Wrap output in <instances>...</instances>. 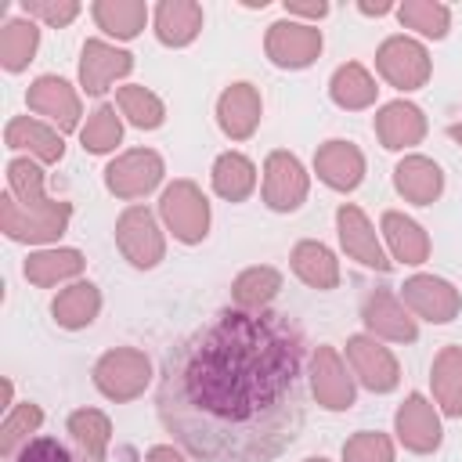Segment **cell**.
<instances>
[{"mask_svg": "<svg viewBox=\"0 0 462 462\" xmlns=\"http://www.w3.org/2000/svg\"><path fill=\"white\" fill-rule=\"evenodd\" d=\"M383 235H386V242H390V253H393V260H401V263H422L426 256H430V238H426V231L415 224V220H408L404 213H383Z\"/></svg>", "mask_w": 462, "mask_h": 462, "instance_id": "27", "label": "cell"}, {"mask_svg": "<svg viewBox=\"0 0 462 462\" xmlns=\"http://www.w3.org/2000/svg\"><path fill=\"white\" fill-rule=\"evenodd\" d=\"M144 462H184V458H180V451H173L170 444H159V448H152V451L144 455Z\"/></svg>", "mask_w": 462, "mask_h": 462, "instance_id": "44", "label": "cell"}, {"mask_svg": "<svg viewBox=\"0 0 462 462\" xmlns=\"http://www.w3.org/2000/svg\"><path fill=\"white\" fill-rule=\"evenodd\" d=\"M159 209H162L166 227L173 231V238H180L184 245H195V242L206 238V231H209V202H206V195L199 191V184H191V180H173V184L162 191Z\"/></svg>", "mask_w": 462, "mask_h": 462, "instance_id": "3", "label": "cell"}, {"mask_svg": "<svg viewBox=\"0 0 462 462\" xmlns=\"http://www.w3.org/2000/svg\"><path fill=\"white\" fill-rule=\"evenodd\" d=\"M97 310H101V292L90 282H76V285L61 289L51 303V314L61 328H83L97 318Z\"/></svg>", "mask_w": 462, "mask_h": 462, "instance_id": "25", "label": "cell"}, {"mask_svg": "<svg viewBox=\"0 0 462 462\" xmlns=\"http://www.w3.org/2000/svg\"><path fill=\"white\" fill-rule=\"evenodd\" d=\"M40 47V29L32 18H11L0 29V65L7 72H22Z\"/></svg>", "mask_w": 462, "mask_h": 462, "instance_id": "28", "label": "cell"}, {"mask_svg": "<svg viewBox=\"0 0 462 462\" xmlns=\"http://www.w3.org/2000/svg\"><path fill=\"white\" fill-rule=\"evenodd\" d=\"M83 263L87 260L79 249H43L25 260V278L32 285H58L65 278H76L83 271Z\"/></svg>", "mask_w": 462, "mask_h": 462, "instance_id": "33", "label": "cell"}, {"mask_svg": "<svg viewBox=\"0 0 462 462\" xmlns=\"http://www.w3.org/2000/svg\"><path fill=\"white\" fill-rule=\"evenodd\" d=\"M4 141H7V148H25V152H32L40 162H58L61 152H65L61 134L51 130V126H43V123H36V119H29V116L11 119L7 130H4Z\"/></svg>", "mask_w": 462, "mask_h": 462, "instance_id": "23", "label": "cell"}, {"mask_svg": "<svg viewBox=\"0 0 462 462\" xmlns=\"http://www.w3.org/2000/svg\"><path fill=\"white\" fill-rule=\"evenodd\" d=\"M365 325L372 336H383V339H393V343H415L419 328H415V318L404 310V303L386 292V289H375L368 300H365V310H361Z\"/></svg>", "mask_w": 462, "mask_h": 462, "instance_id": "16", "label": "cell"}, {"mask_svg": "<svg viewBox=\"0 0 462 462\" xmlns=\"http://www.w3.org/2000/svg\"><path fill=\"white\" fill-rule=\"evenodd\" d=\"M379 76L397 90H419L430 79V54L411 36H390L375 51Z\"/></svg>", "mask_w": 462, "mask_h": 462, "instance_id": "5", "label": "cell"}, {"mask_svg": "<svg viewBox=\"0 0 462 462\" xmlns=\"http://www.w3.org/2000/svg\"><path fill=\"white\" fill-rule=\"evenodd\" d=\"M119 137H123V123H119V116H116V108H112V105H97V108L90 112L87 126L79 130L83 148H87V152H94V155L112 152V148L119 144Z\"/></svg>", "mask_w": 462, "mask_h": 462, "instance_id": "36", "label": "cell"}, {"mask_svg": "<svg viewBox=\"0 0 462 462\" xmlns=\"http://www.w3.org/2000/svg\"><path fill=\"white\" fill-rule=\"evenodd\" d=\"M217 119H220V130L231 141L253 137V130L260 123V94H256V87L253 83H231L217 101Z\"/></svg>", "mask_w": 462, "mask_h": 462, "instance_id": "18", "label": "cell"}, {"mask_svg": "<svg viewBox=\"0 0 462 462\" xmlns=\"http://www.w3.org/2000/svg\"><path fill=\"white\" fill-rule=\"evenodd\" d=\"M375 79L365 72V65H357V61H346V65H339L336 72H332V83H328V94H332V101L339 105V108H350V112H357V108H368L372 101H375Z\"/></svg>", "mask_w": 462, "mask_h": 462, "instance_id": "29", "label": "cell"}, {"mask_svg": "<svg viewBox=\"0 0 462 462\" xmlns=\"http://www.w3.org/2000/svg\"><path fill=\"white\" fill-rule=\"evenodd\" d=\"M314 170H318V177H321L328 188L350 191V188H357L361 177H365V155H361V148L350 144V141H328V144L318 148Z\"/></svg>", "mask_w": 462, "mask_h": 462, "instance_id": "20", "label": "cell"}, {"mask_svg": "<svg viewBox=\"0 0 462 462\" xmlns=\"http://www.w3.org/2000/svg\"><path fill=\"white\" fill-rule=\"evenodd\" d=\"M25 101H29L32 112L47 116L61 134L76 130V123H79V97H76V90H72L65 79H58V76H40V79H32Z\"/></svg>", "mask_w": 462, "mask_h": 462, "instance_id": "14", "label": "cell"}, {"mask_svg": "<svg viewBox=\"0 0 462 462\" xmlns=\"http://www.w3.org/2000/svg\"><path fill=\"white\" fill-rule=\"evenodd\" d=\"M375 137L383 141V148L390 152H401V148H411L426 137V116L422 108L408 105V101H390L379 108L375 116Z\"/></svg>", "mask_w": 462, "mask_h": 462, "instance_id": "19", "label": "cell"}, {"mask_svg": "<svg viewBox=\"0 0 462 462\" xmlns=\"http://www.w3.org/2000/svg\"><path fill=\"white\" fill-rule=\"evenodd\" d=\"M397 18L408 25V29H419L422 36H433L440 40L448 32V22H451V11L444 4H433V0H404L397 7Z\"/></svg>", "mask_w": 462, "mask_h": 462, "instance_id": "37", "label": "cell"}, {"mask_svg": "<svg viewBox=\"0 0 462 462\" xmlns=\"http://www.w3.org/2000/svg\"><path fill=\"white\" fill-rule=\"evenodd\" d=\"M336 227H339V242H343L346 256H354L357 263H365V267H372V271H390V260H386V253L379 249V238H375L372 224H368V217H365L357 206H350V202L339 206Z\"/></svg>", "mask_w": 462, "mask_h": 462, "instance_id": "15", "label": "cell"}, {"mask_svg": "<svg viewBox=\"0 0 462 462\" xmlns=\"http://www.w3.org/2000/svg\"><path fill=\"white\" fill-rule=\"evenodd\" d=\"M116 101H119V112H123L134 126H141V130H155V126H162V119H166L162 101H159L152 90H144V87H119Z\"/></svg>", "mask_w": 462, "mask_h": 462, "instance_id": "35", "label": "cell"}, {"mask_svg": "<svg viewBox=\"0 0 462 462\" xmlns=\"http://www.w3.org/2000/svg\"><path fill=\"white\" fill-rule=\"evenodd\" d=\"M116 242L123 249V256L134 263V267H155L166 253V242H162V231L155 224V217L144 209V206H130L123 209L119 224H116Z\"/></svg>", "mask_w": 462, "mask_h": 462, "instance_id": "6", "label": "cell"}, {"mask_svg": "<svg viewBox=\"0 0 462 462\" xmlns=\"http://www.w3.org/2000/svg\"><path fill=\"white\" fill-rule=\"evenodd\" d=\"M282 289V274L274 267H249L235 278L231 285V296H235V307L242 310H263Z\"/></svg>", "mask_w": 462, "mask_h": 462, "instance_id": "34", "label": "cell"}, {"mask_svg": "<svg viewBox=\"0 0 462 462\" xmlns=\"http://www.w3.org/2000/svg\"><path fill=\"white\" fill-rule=\"evenodd\" d=\"M148 379H152V365L134 346H116L101 354V361L94 365V386L108 401H134L148 386Z\"/></svg>", "mask_w": 462, "mask_h": 462, "instance_id": "4", "label": "cell"}, {"mask_svg": "<svg viewBox=\"0 0 462 462\" xmlns=\"http://www.w3.org/2000/svg\"><path fill=\"white\" fill-rule=\"evenodd\" d=\"M11 462H90L83 451H72L58 437H32Z\"/></svg>", "mask_w": 462, "mask_h": 462, "instance_id": "41", "label": "cell"}, {"mask_svg": "<svg viewBox=\"0 0 462 462\" xmlns=\"http://www.w3.org/2000/svg\"><path fill=\"white\" fill-rule=\"evenodd\" d=\"M285 14H303V18H321L328 14V4H300V0H285Z\"/></svg>", "mask_w": 462, "mask_h": 462, "instance_id": "43", "label": "cell"}, {"mask_svg": "<svg viewBox=\"0 0 462 462\" xmlns=\"http://www.w3.org/2000/svg\"><path fill=\"white\" fill-rule=\"evenodd\" d=\"M134 69V58L105 40H87L83 43V58H79V83L87 94H101L108 90L112 79L126 76Z\"/></svg>", "mask_w": 462, "mask_h": 462, "instance_id": "17", "label": "cell"}, {"mask_svg": "<svg viewBox=\"0 0 462 462\" xmlns=\"http://www.w3.org/2000/svg\"><path fill=\"white\" fill-rule=\"evenodd\" d=\"M40 422H43V411H40L36 404H29V401H25V404H18V408L7 415L4 430H0V433H4V437H0V451H4L7 458H14V455L32 440L29 433H36V430H40Z\"/></svg>", "mask_w": 462, "mask_h": 462, "instance_id": "39", "label": "cell"}, {"mask_svg": "<svg viewBox=\"0 0 462 462\" xmlns=\"http://www.w3.org/2000/svg\"><path fill=\"white\" fill-rule=\"evenodd\" d=\"M69 217H72V206L58 202V199H51L36 209H25V206H18V199L11 191L0 195V227L14 242H54L69 227Z\"/></svg>", "mask_w": 462, "mask_h": 462, "instance_id": "2", "label": "cell"}, {"mask_svg": "<svg viewBox=\"0 0 462 462\" xmlns=\"http://www.w3.org/2000/svg\"><path fill=\"white\" fill-rule=\"evenodd\" d=\"M393 188H397L408 202L430 206V202L444 191V173H440V166H437L433 159H426V155H408V159H401L397 170H393Z\"/></svg>", "mask_w": 462, "mask_h": 462, "instance_id": "21", "label": "cell"}, {"mask_svg": "<svg viewBox=\"0 0 462 462\" xmlns=\"http://www.w3.org/2000/svg\"><path fill=\"white\" fill-rule=\"evenodd\" d=\"M310 383H314V397L321 408L328 411H343L354 404V379L346 375V365L339 361V354L332 346H318L310 357Z\"/></svg>", "mask_w": 462, "mask_h": 462, "instance_id": "12", "label": "cell"}, {"mask_svg": "<svg viewBox=\"0 0 462 462\" xmlns=\"http://www.w3.org/2000/svg\"><path fill=\"white\" fill-rule=\"evenodd\" d=\"M292 271L310 289H336L339 285V263L321 242H300L292 249Z\"/></svg>", "mask_w": 462, "mask_h": 462, "instance_id": "30", "label": "cell"}, {"mask_svg": "<svg viewBox=\"0 0 462 462\" xmlns=\"http://www.w3.org/2000/svg\"><path fill=\"white\" fill-rule=\"evenodd\" d=\"M343 462H393V444L386 433H375V430L354 433L343 444Z\"/></svg>", "mask_w": 462, "mask_h": 462, "instance_id": "40", "label": "cell"}, {"mask_svg": "<svg viewBox=\"0 0 462 462\" xmlns=\"http://www.w3.org/2000/svg\"><path fill=\"white\" fill-rule=\"evenodd\" d=\"M7 184H11V195L18 199V206H25V209H36V206L51 202L43 195V173H40V166L29 162V159H11L7 162Z\"/></svg>", "mask_w": 462, "mask_h": 462, "instance_id": "38", "label": "cell"}, {"mask_svg": "<svg viewBox=\"0 0 462 462\" xmlns=\"http://www.w3.org/2000/svg\"><path fill=\"white\" fill-rule=\"evenodd\" d=\"M393 426H397L401 444H404L408 451H415V455H430V451L440 448V437H444V433H440V419H437L433 404H430L422 393H411V397L397 408Z\"/></svg>", "mask_w": 462, "mask_h": 462, "instance_id": "13", "label": "cell"}, {"mask_svg": "<svg viewBox=\"0 0 462 462\" xmlns=\"http://www.w3.org/2000/svg\"><path fill=\"white\" fill-rule=\"evenodd\" d=\"M361 11H365V14H386L390 4H361Z\"/></svg>", "mask_w": 462, "mask_h": 462, "instance_id": "45", "label": "cell"}, {"mask_svg": "<svg viewBox=\"0 0 462 462\" xmlns=\"http://www.w3.org/2000/svg\"><path fill=\"white\" fill-rule=\"evenodd\" d=\"M448 134H451V137H455V141H458V144H462V123H455V126H451V130H448Z\"/></svg>", "mask_w": 462, "mask_h": 462, "instance_id": "46", "label": "cell"}, {"mask_svg": "<svg viewBox=\"0 0 462 462\" xmlns=\"http://www.w3.org/2000/svg\"><path fill=\"white\" fill-rule=\"evenodd\" d=\"M401 296H404V303H408L419 318H426V321H433V325L451 321V318L458 314V307H462L458 289H455L451 282H444V278H433V274H415V278H408V282L401 285Z\"/></svg>", "mask_w": 462, "mask_h": 462, "instance_id": "11", "label": "cell"}, {"mask_svg": "<svg viewBox=\"0 0 462 462\" xmlns=\"http://www.w3.org/2000/svg\"><path fill=\"white\" fill-rule=\"evenodd\" d=\"M69 433L76 440V448L90 458V462H101L108 455V440H112V422L105 411L97 408H79L69 415Z\"/></svg>", "mask_w": 462, "mask_h": 462, "instance_id": "31", "label": "cell"}, {"mask_svg": "<svg viewBox=\"0 0 462 462\" xmlns=\"http://www.w3.org/2000/svg\"><path fill=\"white\" fill-rule=\"evenodd\" d=\"M307 462H328V458H307Z\"/></svg>", "mask_w": 462, "mask_h": 462, "instance_id": "47", "label": "cell"}, {"mask_svg": "<svg viewBox=\"0 0 462 462\" xmlns=\"http://www.w3.org/2000/svg\"><path fill=\"white\" fill-rule=\"evenodd\" d=\"M155 404L199 462H274L307 419V339L282 310L227 307L162 357Z\"/></svg>", "mask_w": 462, "mask_h": 462, "instance_id": "1", "label": "cell"}, {"mask_svg": "<svg viewBox=\"0 0 462 462\" xmlns=\"http://www.w3.org/2000/svg\"><path fill=\"white\" fill-rule=\"evenodd\" d=\"M433 397L444 415H462V346H444L430 372Z\"/></svg>", "mask_w": 462, "mask_h": 462, "instance_id": "24", "label": "cell"}, {"mask_svg": "<svg viewBox=\"0 0 462 462\" xmlns=\"http://www.w3.org/2000/svg\"><path fill=\"white\" fill-rule=\"evenodd\" d=\"M162 180V159L152 148H134L123 152L116 162H108L105 170V184L112 195L119 199H141L148 195L155 184Z\"/></svg>", "mask_w": 462, "mask_h": 462, "instance_id": "7", "label": "cell"}, {"mask_svg": "<svg viewBox=\"0 0 462 462\" xmlns=\"http://www.w3.org/2000/svg\"><path fill=\"white\" fill-rule=\"evenodd\" d=\"M94 22L116 40H134L148 22V7L141 0H97Z\"/></svg>", "mask_w": 462, "mask_h": 462, "instance_id": "32", "label": "cell"}, {"mask_svg": "<svg viewBox=\"0 0 462 462\" xmlns=\"http://www.w3.org/2000/svg\"><path fill=\"white\" fill-rule=\"evenodd\" d=\"M202 29V7L195 0H162L155 7V36L166 47H188Z\"/></svg>", "mask_w": 462, "mask_h": 462, "instance_id": "22", "label": "cell"}, {"mask_svg": "<svg viewBox=\"0 0 462 462\" xmlns=\"http://www.w3.org/2000/svg\"><path fill=\"white\" fill-rule=\"evenodd\" d=\"M22 11L29 18H40V22L61 29V25H69L79 14V4L76 0H58V4L54 0H22Z\"/></svg>", "mask_w": 462, "mask_h": 462, "instance_id": "42", "label": "cell"}, {"mask_svg": "<svg viewBox=\"0 0 462 462\" xmlns=\"http://www.w3.org/2000/svg\"><path fill=\"white\" fill-rule=\"evenodd\" d=\"M256 188V166L238 155V152H224L213 162V191L227 202H245Z\"/></svg>", "mask_w": 462, "mask_h": 462, "instance_id": "26", "label": "cell"}, {"mask_svg": "<svg viewBox=\"0 0 462 462\" xmlns=\"http://www.w3.org/2000/svg\"><path fill=\"white\" fill-rule=\"evenodd\" d=\"M346 361H350L354 375L361 379V386H368L372 393H390L401 383L397 357L383 343H375V336H350L346 339Z\"/></svg>", "mask_w": 462, "mask_h": 462, "instance_id": "8", "label": "cell"}, {"mask_svg": "<svg viewBox=\"0 0 462 462\" xmlns=\"http://www.w3.org/2000/svg\"><path fill=\"white\" fill-rule=\"evenodd\" d=\"M267 58L282 69H307L321 54V29L303 22H274L267 29Z\"/></svg>", "mask_w": 462, "mask_h": 462, "instance_id": "9", "label": "cell"}, {"mask_svg": "<svg viewBox=\"0 0 462 462\" xmlns=\"http://www.w3.org/2000/svg\"><path fill=\"white\" fill-rule=\"evenodd\" d=\"M307 199V173L296 155L271 152L263 162V202L274 213H289Z\"/></svg>", "mask_w": 462, "mask_h": 462, "instance_id": "10", "label": "cell"}]
</instances>
